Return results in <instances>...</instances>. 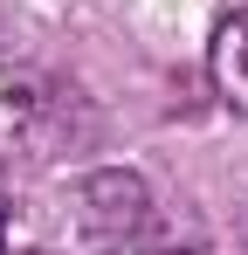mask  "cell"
Segmentation results:
<instances>
[{"label":"cell","instance_id":"4","mask_svg":"<svg viewBox=\"0 0 248 255\" xmlns=\"http://www.w3.org/2000/svg\"><path fill=\"white\" fill-rule=\"evenodd\" d=\"M111 255H186V249H131V242H124V249H111Z\"/></svg>","mask_w":248,"mask_h":255},{"label":"cell","instance_id":"6","mask_svg":"<svg viewBox=\"0 0 248 255\" xmlns=\"http://www.w3.org/2000/svg\"><path fill=\"white\" fill-rule=\"evenodd\" d=\"M0 255H41V249H0Z\"/></svg>","mask_w":248,"mask_h":255},{"label":"cell","instance_id":"5","mask_svg":"<svg viewBox=\"0 0 248 255\" xmlns=\"http://www.w3.org/2000/svg\"><path fill=\"white\" fill-rule=\"evenodd\" d=\"M0 242H7V193H0Z\"/></svg>","mask_w":248,"mask_h":255},{"label":"cell","instance_id":"7","mask_svg":"<svg viewBox=\"0 0 248 255\" xmlns=\"http://www.w3.org/2000/svg\"><path fill=\"white\" fill-rule=\"evenodd\" d=\"M242 255H248V221H242Z\"/></svg>","mask_w":248,"mask_h":255},{"label":"cell","instance_id":"2","mask_svg":"<svg viewBox=\"0 0 248 255\" xmlns=\"http://www.w3.org/2000/svg\"><path fill=\"white\" fill-rule=\"evenodd\" d=\"M41 104H48V90H41V69L0 48V159H7V152H14V145L35 131Z\"/></svg>","mask_w":248,"mask_h":255},{"label":"cell","instance_id":"3","mask_svg":"<svg viewBox=\"0 0 248 255\" xmlns=\"http://www.w3.org/2000/svg\"><path fill=\"white\" fill-rule=\"evenodd\" d=\"M214 90H221L235 111H248V7L228 14L221 35H214Z\"/></svg>","mask_w":248,"mask_h":255},{"label":"cell","instance_id":"1","mask_svg":"<svg viewBox=\"0 0 248 255\" xmlns=\"http://www.w3.org/2000/svg\"><path fill=\"white\" fill-rule=\"evenodd\" d=\"M76 207H83V235H90V242L124 249V242L145 228L152 200H145V179H138V172H90L76 186Z\"/></svg>","mask_w":248,"mask_h":255}]
</instances>
